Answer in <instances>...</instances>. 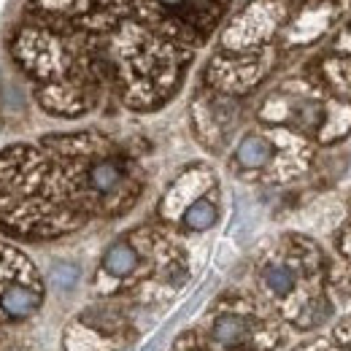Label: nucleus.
<instances>
[{
    "instance_id": "6e6552de",
    "label": "nucleus",
    "mask_w": 351,
    "mask_h": 351,
    "mask_svg": "<svg viewBox=\"0 0 351 351\" xmlns=\"http://www.w3.org/2000/svg\"><path fill=\"white\" fill-rule=\"evenodd\" d=\"M79 281V267L71 263H57L51 267V284L57 289H73V284Z\"/></svg>"
},
{
    "instance_id": "423d86ee",
    "label": "nucleus",
    "mask_w": 351,
    "mask_h": 351,
    "mask_svg": "<svg viewBox=\"0 0 351 351\" xmlns=\"http://www.w3.org/2000/svg\"><path fill=\"white\" fill-rule=\"evenodd\" d=\"M103 267L111 276H130L138 267V254L130 243H114L103 257Z\"/></svg>"
},
{
    "instance_id": "39448f33",
    "label": "nucleus",
    "mask_w": 351,
    "mask_h": 351,
    "mask_svg": "<svg viewBox=\"0 0 351 351\" xmlns=\"http://www.w3.org/2000/svg\"><path fill=\"white\" fill-rule=\"evenodd\" d=\"M270 157H273V146L265 141L263 135L243 138L241 146H238V152H235V160L243 168H263V165H267Z\"/></svg>"
},
{
    "instance_id": "20e7f679",
    "label": "nucleus",
    "mask_w": 351,
    "mask_h": 351,
    "mask_svg": "<svg viewBox=\"0 0 351 351\" xmlns=\"http://www.w3.org/2000/svg\"><path fill=\"white\" fill-rule=\"evenodd\" d=\"M41 303V295L36 289H27V287H8L3 289L0 295V308L8 313V316H27L33 313Z\"/></svg>"
},
{
    "instance_id": "0eeeda50",
    "label": "nucleus",
    "mask_w": 351,
    "mask_h": 351,
    "mask_svg": "<svg viewBox=\"0 0 351 351\" xmlns=\"http://www.w3.org/2000/svg\"><path fill=\"white\" fill-rule=\"evenodd\" d=\"M214 221H217V206L208 203V200L192 203V206L186 208V214H184V224H186L189 230H208Z\"/></svg>"
},
{
    "instance_id": "f257e3e1",
    "label": "nucleus",
    "mask_w": 351,
    "mask_h": 351,
    "mask_svg": "<svg viewBox=\"0 0 351 351\" xmlns=\"http://www.w3.org/2000/svg\"><path fill=\"white\" fill-rule=\"evenodd\" d=\"M87 181L92 192H97L100 197H111V195H117L125 186L128 173H125L122 162H117V160H100V162H95L89 168Z\"/></svg>"
},
{
    "instance_id": "1a4fd4ad",
    "label": "nucleus",
    "mask_w": 351,
    "mask_h": 351,
    "mask_svg": "<svg viewBox=\"0 0 351 351\" xmlns=\"http://www.w3.org/2000/svg\"><path fill=\"white\" fill-rule=\"evenodd\" d=\"M165 8H171V11H178V14H184V16H195L200 8V0H160Z\"/></svg>"
},
{
    "instance_id": "7ed1b4c3",
    "label": "nucleus",
    "mask_w": 351,
    "mask_h": 351,
    "mask_svg": "<svg viewBox=\"0 0 351 351\" xmlns=\"http://www.w3.org/2000/svg\"><path fill=\"white\" fill-rule=\"evenodd\" d=\"M263 284L265 289L273 295V298H289L298 287V278H295V270L292 265L287 263H270L263 267Z\"/></svg>"
},
{
    "instance_id": "f03ea898",
    "label": "nucleus",
    "mask_w": 351,
    "mask_h": 351,
    "mask_svg": "<svg viewBox=\"0 0 351 351\" xmlns=\"http://www.w3.org/2000/svg\"><path fill=\"white\" fill-rule=\"evenodd\" d=\"M211 335H214V341L219 346L235 349V346H243L252 338V324L241 313H221V316H217V322L211 327Z\"/></svg>"
},
{
    "instance_id": "9d476101",
    "label": "nucleus",
    "mask_w": 351,
    "mask_h": 351,
    "mask_svg": "<svg viewBox=\"0 0 351 351\" xmlns=\"http://www.w3.org/2000/svg\"><path fill=\"white\" fill-rule=\"evenodd\" d=\"M335 338H338V343H343L346 349H351V319H346V322L335 330Z\"/></svg>"
}]
</instances>
